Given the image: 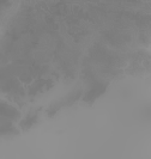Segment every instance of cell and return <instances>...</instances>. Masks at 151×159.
Here are the masks:
<instances>
[{"mask_svg": "<svg viewBox=\"0 0 151 159\" xmlns=\"http://www.w3.org/2000/svg\"><path fill=\"white\" fill-rule=\"evenodd\" d=\"M104 90H106L104 86H96L92 91H89V92H87V95L85 96V98H84V99H85L87 102H89V101L91 102V101H94L95 98H97L98 96L101 95Z\"/></svg>", "mask_w": 151, "mask_h": 159, "instance_id": "1", "label": "cell"}]
</instances>
